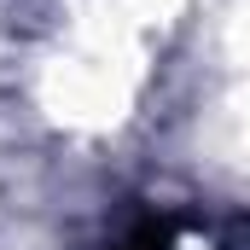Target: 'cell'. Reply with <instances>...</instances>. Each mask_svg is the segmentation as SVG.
Masks as SVG:
<instances>
[{
  "label": "cell",
  "mask_w": 250,
  "mask_h": 250,
  "mask_svg": "<svg viewBox=\"0 0 250 250\" xmlns=\"http://www.w3.org/2000/svg\"><path fill=\"white\" fill-rule=\"evenodd\" d=\"M117 250H175V233H169V221H140Z\"/></svg>",
  "instance_id": "cell-1"
}]
</instances>
